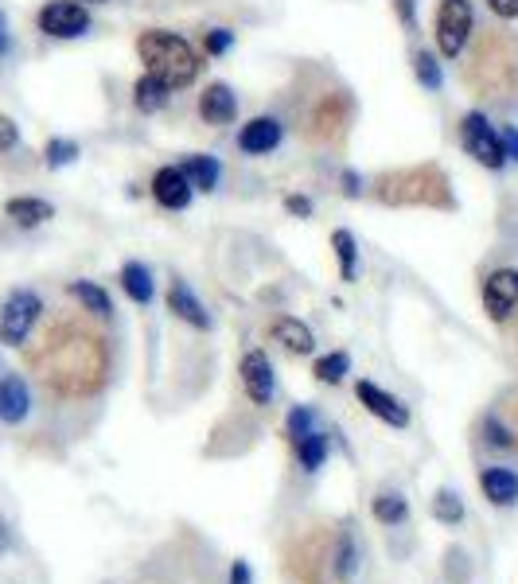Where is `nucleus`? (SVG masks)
I'll return each instance as SVG.
<instances>
[{
  "instance_id": "nucleus-33",
  "label": "nucleus",
  "mask_w": 518,
  "mask_h": 584,
  "mask_svg": "<svg viewBox=\"0 0 518 584\" xmlns=\"http://www.w3.org/2000/svg\"><path fill=\"white\" fill-rule=\"evenodd\" d=\"M312 429H316V409H312V405H293L289 417H285V437L300 440V437H308Z\"/></svg>"
},
{
  "instance_id": "nucleus-10",
  "label": "nucleus",
  "mask_w": 518,
  "mask_h": 584,
  "mask_svg": "<svg viewBox=\"0 0 518 584\" xmlns=\"http://www.w3.org/2000/svg\"><path fill=\"white\" fill-rule=\"evenodd\" d=\"M483 308L495 324H507L518 312V269H495L483 281Z\"/></svg>"
},
{
  "instance_id": "nucleus-23",
  "label": "nucleus",
  "mask_w": 518,
  "mask_h": 584,
  "mask_svg": "<svg viewBox=\"0 0 518 584\" xmlns=\"http://www.w3.org/2000/svg\"><path fill=\"white\" fill-rule=\"evenodd\" d=\"M67 296L78 300L82 312H90V316H98V320H106L113 312L110 292L102 289V285H94V281H71V285H67Z\"/></svg>"
},
{
  "instance_id": "nucleus-48",
  "label": "nucleus",
  "mask_w": 518,
  "mask_h": 584,
  "mask_svg": "<svg viewBox=\"0 0 518 584\" xmlns=\"http://www.w3.org/2000/svg\"><path fill=\"white\" fill-rule=\"evenodd\" d=\"M515 343H518V331H515Z\"/></svg>"
},
{
  "instance_id": "nucleus-21",
  "label": "nucleus",
  "mask_w": 518,
  "mask_h": 584,
  "mask_svg": "<svg viewBox=\"0 0 518 584\" xmlns=\"http://www.w3.org/2000/svg\"><path fill=\"white\" fill-rule=\"evenodd\" d=\"M121 289L133 304H152L156 285H152V273H148L145 261H125L121 265Z\"/></svg>"
},
{
  "instance_id": "nucleus-35",
  "label": "nucleus",
  "mask_w": 518,
  "mask_h": 584,
  "mask_svg": "<svg viewBox=\"0 0 518 584\" xmlns=\"http://www.w3.org/2000/svg\"><path fill=\"white\" fill-rule=\"evenodd\" d=\"M444 573H448V581L460 577V584H468V577H472L468 553H464V549H448V553H444Z\"/></svg>"
},
{
  "instance_id": "nucleus-34",
  "label": "nucleus",
  "mask_w": 518,
  "mask_h": 584,
  "mask_svg": "<svg viewBox=\"0 0 518 584\" xmlns=\"http://www.w3.org/2000/svg\"><path fill=\"white\" fill-rule=\"evenodd\" d=\"M483 440H487L491 448H515V433H511V425H507L499 413H487V417H483Z\"/></svg>"
},
{
  "instance_id": "nucleus-39",
  "label": "nucleus",
  "mask_w": 518,
  "mask_h": 584,
  "mask_svg": "<svg viewBox=\"0 0 518 584\" xmlns=\"http://www.w3.org/2000/svg\"><path fill=\"white\" fill-rule=\"evenodd\" d=\"M285 211L296 215V219H308L312 215V199L308 195H285Z\"/></svg>"
},
{
  "instance_id": "nucleus-47",
  "label": "nucleus",
  "mask_w": 518,
  "mask_h": 584,
  "mask_svg": "<svg viewBox=\"0 0 518 584\" xmlns=\"http://www.w3.org/2000/svg\"><path fill=\"white\" fill-rule=\"evenodd\" d=\"M94 4H106V0H94Z\"/></svg>"
},
{
  "instance_id": "nucleus-2",
  "label": "nucleus",
  "mask_w": 518,
  "mask_h": 584,
  "mask_svg": "<svg viewBox=\"0 0 518 584\" xmlns=\"http://www.w3.org/2000/svg\"><path fill=\"white\" fill-rule=\"evenodd\" d=\"M464 82L476 98L487 102H515L518 98V39L507 32H483L472 43Z\"/></svg>"
},
{
  "instance_id": "nucleus-37",
  "label": "nucleus",
  "mask_w": 518,
  "mask_h": 584,
  "mask_svg": "<svg viewBox=\"0 0 518 584\" xmlns=\"http://www.w3.org/2000/svg\"><path fill=\"white\" fill-rule=\"evenodd\" d=\"M16 145H20V125L8 113H0V152H12Z\"/></svg>"
},
{
  "instance_id": "nucleus-31",
  "label": "nucleus",
  "mask_w": 518,
  "mask_h": 584,
  "mask_svg": "<svg viewBox=\"0 0 518 584\" xmlns=\"http://www.w3.org/2000/svg\"><path fill=\"white\" fill-rule=\"evenodd\" d=\"M413 74H417V82H421L429 94H437L444 86V71L433 51H417V55H413Z\"/></svg>"
},
{
  "instance_id": "nucleus-13",
  "label": "nucleus",
  "mask_w": 518,
  "mask_h": 584,
  "mask_svg": "<svg viewBox=\"0 0 518 584\" xmlns=\"http://www.w3.org/2000/svg\"><path fill=\"white\" fill-rule=\"evenodd\" d=\"M168 312L195 331H211V324H215L211 312L203 308V300H199V296L191 292V285L180 281V277H172V285H168Z\"/></svg>"
},
{
  "instance_id": "nucleus-24",
  "label": "nucleus",
  "mask_w": 518,
  "mask_h": 584,
  "mask_svg": "<svg viewBox=\"0 0 518 584\" xmlns=\"http://www.w3.org/2000/svg\"><path fill=\"white\" fill-rule=\"evenodd\" d=\"M168 98H172V90L156 78V74H141L137 82H133V106L141 113H156V110H164L168 106Z\"/></svg>"
},
{
  "instance_id": "nucleus-41",
  "label": "nucleus",
  "mask_w": 518,
  "mask_h": 584,
  "mask_svg": "<svg viewBox=\"0 0 518 584\" xmlns=\"http://www.w3.org/2000/svg\"><path fill=\"white\" fill-rule=\"evenodd\" d=\"M487 8H491L499 20H518V0H487Z\"/></svg>"
},
{
  "instance_id": "nucleus-8",
  "label": "nucleus",
  "mask_w": 518,
  "mask_h": 584,
  "mask_svg": "<svg viewBox=\"0 0 518 584\" xmlns=\"http://www.w3.org/2000/svg\"><path fill=\"white\" fill-rule=\"evenodd\" d=\"M351 113H355V102H351L347 90L324 94V98L316 102L312 117H308V137H312L316 145H335V141H343V133H347V125H351Z\"/></svg>"
},
{
  "instance_id": "nucleus-44",
  "label": "nucleus",
  "mask_w": 518,
  "mask_h": 584,
  "mask_svg": "<svg viewBox=\"0 0 518 584\" xmlns=\"http://www.w3.org/2000/svg\"><path fill=\"white\" fill-rule=\"evenodd\" d=\"M12 51V32H8V16L0 12V59Z\"/></svg>"
},
{
  "instance_id": "nucleus-28",
  "label": "nucleus",
  "mask_w": 518,
  "mask_h": 584,
  "mask_svg": "<svg viewBox=\"0 0 518 584\" xmlns=\"http://www.w3.org/2000/svg\"><path fill=\"white\" fill-rule=\"evenodd\" d=\"M355 569H359V549H355V538L343 530V534H339V542H335V553H332L335 581H351V577H355Z\"/></svg>"
},
{
  "instance_id": "nucleus-32",
  "label": "nucleus",
  "mask_w": 518,
  "mask_h": 584,
  "mask_svg": "<svg viewBox=\"0 0 518 584\" xmlns=\"http://www.w3.org/2000/svg\"><path fill=\"white\" fill-rule=\"evenodd\" d=\"M74 160H78V145L67 141V137H51V141L43 145V164H47V168H67Z\"/></svg>"
},
{
  "instance_id": "nucleus-30",
  "label": "nucleus",
  "mask_w": 518,
  "mask_h": 584,
  "mask_svg": "<svg viewBox=\"0 0 518 584\" xmlns=\"http://www.w3.org/2000/svg\"><path fill=\"white\" fill-rule=\"evenodd\" d=\"M433 518H437V522H444V526H456V522H464V499H460V491L441 487V491L433 495Z\"/></svg>"
},
{
  "instance_id": "nucleus-14",
  "label": "nucleus",
  "mask_w": 518,
  "mask_h": 584,
  "mask_svg": "<svg viewBox=\"0 0 518 584\" xmlns=\"http://www.w3.org/2000/svg\"><path fill=\"white\" fill-rule=\"evenodd\" d=\"M238 374H242V386H246V398H250V402L254 405L273 402V363H269L265 351H246Z\"/></svg>"
},
{
  "instance_id": "nucleus-6",
  "label": "nucleus",
  "mask_w": 518,
  "mask_h": 584,
  "mask_svg": "<svg viewBox=\"0 0 518 584\" xmlns=\"http://www.w3.org/2000/svg\"><path fill=\"white\" fill-rule=\"evenodd\" d=\"M460 145L464 152L483 164L487 172H499L503 164H507V152H503V137L495 133V125L487 121V113L480 110H468L460 117Z\"/></svg>"
},
{
  "instance_id": "nucleus-45",
  "label": "nucleus",
  "mask_w": 518,
  "mask_h": 584,
  "mask_svg": "<svg viewBox=\"0 0 518 584\" xmlns=\"http://www.w3.org/2000/svg\"><path fill=\"white\" fill-rule=\"evenodd\" d=\"M511 433H515V448H518V390H515V398H511Z\"/></svg>"
},
{
  "instance_id": "nucleus-38",
  "label": "nucleus",
  "mask_w": 518,
  "mask_h": 584,
  "mask_svg": "<svg viewBox=\"0 0 518 584\" xmlns=\"http://www.w3.org/2000/svg\"><path fill=\"white\" fill-rule=\"evenodd\" d=\"M394 8H398L402 28H406V32H417V4H413V0H394Z\"/></svg>"
},
{
  "instance_id": "nucleus-20",
  "label": "nucleus",
  "mask_w": 518,
  "mask_h": 584,
  "mask_svg": "<svg viewBox=\"0 0 518 584\" xmlns=\"http://www.w3.org/2000/svg\"><path fill=\"white\" fill-rule=\"evenodd\" d=\"M269 335H273L289 355H312V351H316V335H312L308 324H300L296 316H277L273 328H269Z\"/></svg>"
},
{
  "instance_id": "nucleus-7",
  "label": "nucleus",
  "mask_w": 518,
  "mask_h": 584,
  "mask_svg": "<svg viewBox=\"0 0 518 584\" xmlns=\"http://www.w3.org/2000/svg\"><path fill=\"white\" fill-rule=\"evenodd\" d=\"M472 28H476L472 0H441V8H437V51L444 59H460V51L472 39Z\"/></svg>"
},
{
  "instance_id": "nucleus-29",
  "label": "nucleus",
  "mask_w": 518,
  "mask_h": 584,
  "mask_svg": "<svg viewBox=\"0 0 518 584\" xmlns=\"http://www.w3.org/2000/svg\"><path fill=\"white\" fill-rule=\"evenodd\" d=\"M347 370H351V355L347 351H332V355L316 359V366H312L316 382H324V386H339L347 378Z\"/></svg>"
},
{
  "instance_id": "nucleus-36",
  "label": "nucleus",
  "mask_w": 518,
  "mask_h": 584,
  "mask_svg": "<svg viewBox=\"0 0 518 584\" xmlns=\"http://www.w3.org/2000/svg\"><path fill=\"white\" fill-rule=\"evenodd\" d=\"M234 47V32L230 28H211V32H203V51L207 55H226Z\"/></svg>"
},
{
  "instance_id": "nucleus-27",
  "label": "nucleus",
  "mask_w": 518,
  "mask_h": 584,
  "mask_svg": "<svg viewBox=\"0 0 518 584\" xmlns=\"http://www.w3.org/2000/svg\"><path fill=\"white\" fill-rule=\"evenodd\" d=\"M332 250H335V257H339V277H343V281H355V273H359V246H355V234H351V230H335Z\"/></svg>"
},
{
  "instance_id": "nucleus-16",
  "label": "nucleus",
  "mask_w": 518,
  "mask_h": 584,
  "mask_svg": "<svg viewBox=\"0 0 518 584\" xmlns=\"http://www.w3.org/2000/svg\"><path fill=\"white\" fill-rule=\"evenodd\" d=\"M281 137H285V129H281L277 117H254V121L242 125L238 148H242L246 156H265V152H273V148L281 145Z\"/></svg>"
},
{
  "instance_id": "nucleus-9",
  "label": "nucleus",
  "mask_w": 518,
  "mask_h": 584,
  "mask_svg": "<svg viewBox=\"0 0 518 584\" xmlns=\"http://www.w3.org/2000/svg\"><path fill=\"white\" fill-rule=\"evenodd\" d=\"M39 32L51 39H78L90 32V12L78 0H47L36 16Z\"/></svg>"
},
{
  "instance_id": "nucleus-11",
  "label": "nucleus",
  "mask_w": 518,
  "mask_h": 584,
  "mask_svg": "<svg viewBox=\"0 0 518 584\" xmlns=\"http://www.w3.org/2000/svg\"><path fill=\"white\" fill-rule=\"evenodd\" d=\"M355 398L363 402L370 417H378L382 425H390V429H409V405L402 398H394V394H386L378 382H359L355 386Z\"/></svg>"
},
{
  "instance_id": "nucleus-12",
  "label": "nucleus",
  "mask_w": 518,
  "mask_h": 584,
  "mask_svg": "<svg viewBox=\"0 0 518 584\" xmlns=\"http://www.w3.org/2000/svg\"><path fill=\"white\" fill-rule=\"evenodd\" d=\"M191 195H195V187L187 183L184 168H176V164H164V168L152 176V199H156L164 211H187Z\"/></svg>"
},
{
  "instance_id": "nucleus-4",
  "label": "nucleus",
  "mask_w": 518,
  "mask_h": 584,
  "mask_svg": "<svg viewBox=\"0 0 518 584\" xmlns=\"http://www.w3.org/2000/svg\"><path fill=\"white\" fill-rule=\"evenodd\" d=\"M137 55L145 63L148 74H156L168 90H187L195 78H199V55L191 51V43L176 32H164V28H148L137 36Z\"/></svg>"
},
{
  "instance_id": "nucleus-26",
  "label": "nucleus",
  "mask_w": 518,
  "mask_h": 584,
  "mask_svg": "<svg viewBox=\"0 0 518 584\" xmlns=\"http://www.w3.org/2000/svg\"><path fill=\"white\" fill-rule=\"evenodd\" d=\"M370 514H374L382 526H402V522L409 518V503L398 495V491H382V495H374Z\"/></svg>"
},
{
  "instance_id": "nucleus-15",
  "label": "nucleus",
  "mask_w": 518,
  "mask_h": 584,
  "mask_svg": "<svg viewBox=\"0 0 518 584\" xmlns=\"http://www.w3.org/2000/svg\"><path fill=\"white\" fill-rule=\"evenodd\" d=\"M28 413H32V390H28L24 374H16V370L0 374V421L20 425V421H28Z\"/></svg>"
},
{
  "instance_id": "nucleus-40",
  "label": "nucleus",
  "mask_w": 518,
  "mask_h": 584,
  "mask_svg": "<svg viewBox=\"0 0 518 584\" xmlns=\"http://www.w3.org/2000/svg\"><path fill=\"white\" fill-rule=\"evenodd\" d=\"M499 137H503V152H507V160H515L518 164V125H503Z\"/></svg>"
},
{
  "instance_id": "nucleus-22",
  "label": "nucleus",
  "mask_w": 518,
  "mask_h": 584,
  "mask_svg": "<svg viewBox=\"0 0 518 584\" xmlns=\"http://www.w3.org/2000/svg\"><path fill=\"white\" fill-rule=\"evenodd\" d=\"M180 168H184L187 183H191L195 191H215V187H219L222 168H219V160L207 156V152H191Z\"/></svg>"
},
{
  "instance_id": "nucleus-42",
  "label": "nucleus",
  "mask_w": 518,
  "mask_h": 584,
  "mask_svg": "<svg viewBox=\"0 0 518 584\" xmlns=\"http://www.w3.org/2000/svg\"><path fill=\"white\" fill-rule=\"evenodd\" d=\"M226 584H254V569H250V561H234V565H230V581Z\"/></svg>"
},
{
  "instance_id": "nucleus-5",
  "label": "nucleus",
  "mask_w": 518,
  "mask_h": 584,
  "mask_svg": "<svg viewBox=\"0 0 518 584\" xmlns=\"http://www.w3.org/2000/svg\"><path fill=\"white\" fill-rule=\"evenodd\" d=\"M43 316V300L32 289H12L0 300V343L8 347H24L32 328Z\"/></svg>"
},
{
  "instance_id": "nucleus-43",
  "label": "nucleus",
  "mask_w": 518,
  "mask_h": 584,
  "mask_svg": "<svg viewBox=\"0 0 518 584\" xmlns=\"http://www.w3.org/2000/svg\"><path fill=\"white\" fill-rule=\"evenodd\" d=\"M343 191H347V195H351V199H355V195H359V191H363V180H359V172H351V168H347V172H343Z\"/></svg>"
},
{
  "instance_id": "nucleus-25",
  "label": "nucleus",
  "mask_w": 518,
  "mask_h": 584,
  "mask_svg": "<svg viewBox=\"0 0 518 584\" xmlns=\"http://www.w3.org/2000/svg\"><path fill=\"white\" fill-rule=\"evenodd\" d=\"M293 448H296V460H300V468H304V472H320V468H324V460H328L332 440H328V433L312 429L308 437L293 440Z\"/></svg>"
},
{
  "instance_id": "nucleus-3",
  "label": "nucleus",
  "mask_w": 518,
  "mask_h": 584,
  "mask_svg": "<svg viewBox=\"0 0 518 584\" xmlns=\"http://www.w3.org/2000/svg\"><path fill=\"white\" fill-rule=\"evenodd\" d=\"M374 195L386 207H425V211H452V183L441 164H413L394 168L374 180Z\"/></svg>"
},
{
  "instance_id": "nucleus-17",
  "label": "nucleus",
  "mask_w": 518,
  "mask_h": 584,
  "mask_svg": "<svg viewBox=\"0 0 518 584\" xmlns=\"http://www.w3.org/2000/svg\"><path fill=\"white\" fill-rule=\"evenodd\" d=\"M199 117L207 125H230L238 117V98L226 82H211L203 94H199Z\"/></svg>"
},
{
  "instance_id": "nucleus-1",
  "label": "nucleus",
  "mask_w": 518,
  "mask_h": 584,
  "mask_svg": "<svg viewBox=\"0 0 518 584\" xmlns=\"http://www.w3.org/2000/svg\"><path fill=\"white\" fill-rule=\"evenodd\" d=\"M32 366L59 398H94L110 378V347L78 324H55L32 355Z\"/></svg>"
},
{
  "instance_id": "nucleus-46",
  "label": "nucleus",
  "mask_w": 518,
  "mask_h": 584,
  "mask_svg": "<svg viewBox=\"0 0 518 584\" xmlns=\"http://www.w3.org/2000/svg\"><path fill=\"white\" fill-rule=\"evenodd\" d=\"M4 534H8V530H4V522H0V546H4Z\"/></svg>"
},
{
  "instance_id": "nucleus-18",
  "label": "nucleus",
  "mask_w": 518,
  "mask_h": 584,
  "mask_svg": "<svg viewBox=\"0 0 518 584\" xmlns=\"http://www.w3.org/2000/svg\"><path fill=\"white\" fill-rule=\"evenodd\" d=\"M480 491L491 507H515L518 503V472L515 468H483Z\"/></svg>"
},
{
  "instance_id": "nucleus-19",
  "label": "nucleus",
  "mask_w": 518,
  "mask_h": 584,
  "mask_svg": "<svg viewBox=\"0 0 518 584\" xmlns=\"http://www.w3.org/2000/svg\"><path fill=\"white\" fill-rule=\"evenodd\" d=\"M4 215L16 222L20 230H36L47 219H55V207L47 199H39V195H16V199L4 203Z\"/></svg>"
}]
</instances>
